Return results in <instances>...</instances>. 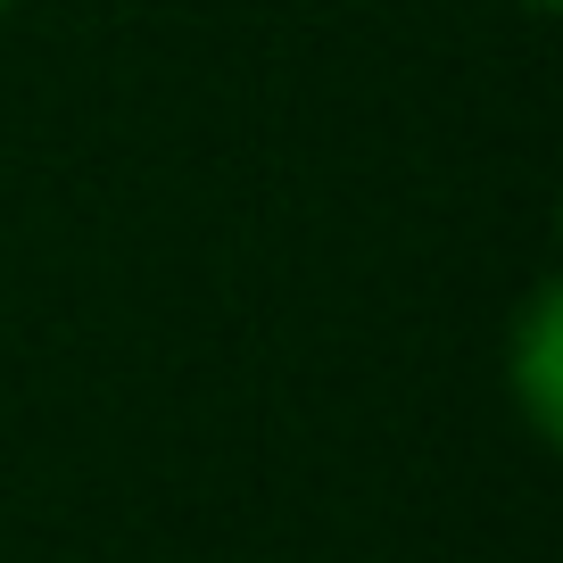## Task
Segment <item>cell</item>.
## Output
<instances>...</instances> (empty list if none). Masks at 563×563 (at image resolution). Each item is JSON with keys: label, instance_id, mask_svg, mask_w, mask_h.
<instances>
[{"label": "cell", "instance_id": "6da1fadb", "mask_svg": "<svg viewBox=\"0 0 563 563\" xmlns=\"http://www.w3.org/2000/svg\"><path fill=\"white\" fill-rule=\"evenodd\" d=\"M514 373H522V406L539 431H555V290H539L530 299V323H522V356H514Z\"/></svg>", "mask_w": 563, "mask_h": 563}, {"label": "cell", "instance_id": "3957f363", "mask_svg": "<svg viewBox=\"0 0 563 563\" xmlns=\"http://www.w3.org/2000/svg\"><path fill=\"white\" fill-rule=\"evenodd\" d=\"M0 9H9V0H0Z\"/></svg>", "mask_w": 563, "mask_h": 563}, {"label": "cell", "instance_id": "7a4b0ae2", "mask_svg": "<svg viewBox=\"0 0 563 563\" xmlns=\"http://www.w3.org/2000/svg\"><path fill=\"white\" fill-rule=\"evenodd\" d=\"M530 9H547V0H530Z\"/></svg>", "mask_w": 563, "mask_h": 563}]
</instances>
